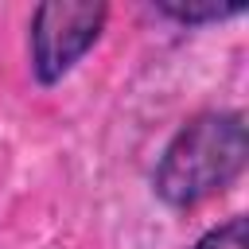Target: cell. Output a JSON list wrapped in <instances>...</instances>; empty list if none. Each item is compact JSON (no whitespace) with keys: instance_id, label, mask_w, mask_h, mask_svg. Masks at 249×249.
I'll return each instance as SVG.
<instances>
[{"instance_id":"3957f363","label":"cell","mask_w":249,"mask_h":249,"mask_svg":"<svg viewBox=\"0 0 249 249\" xmlns=\"http://www.w3.org/2000/svg\"><path fill=\"white\" fill-rule=\"evenodd\" d=\"M156 16L163 19H175L179 27H206V23H222V19H233L241 16L245 8L241 4H218V0H198V4H152Z\"/></svg>"},{"instance_id":"6da1fadb","label":"cell","mask_w":249,"mask_h":249,"mask_svg":"<svg viewBox=\"0 0 249 249\" xmlns=\"http://www.w3.org/2000/svg\"><path fill=\"white\" fill-rule=\"evenodd\" d=\"M249 163V128L237 109L195 113L160 152L152 191L171 210H195L198 202L233 187Z\"/></svg>"},{"instance_id":"7a4b0ae2","label":"cell","mask_w":249,"mask_h":249,"mask_svg":"<svg viewBox=\"0 0 249 249\" xmlns=\"http://www.w3.org/2000/svg\"><path fill=\"white\" fill-rule=\"evenodd\" d=\"M109 19L105 0H47L31 12L27 54L39 86H58L101 39Z\"/></svg>"},{"instance_id":"277c9868","label":"cell","mask_w":249,"mask_h":249,"mask_svg":"<svg viewBox=\"0 0 249 249\" xmlns=\"http://www.w3.org/2000/svg\"><path fill=\"white\" fill-rule=\"evenodd\" d=\"M195 249H249V226H245V218L233 214V218H226L222 226L206 230V233L195 241Z\"/></svg>"}]
</instances>
